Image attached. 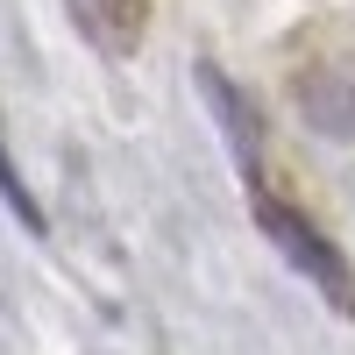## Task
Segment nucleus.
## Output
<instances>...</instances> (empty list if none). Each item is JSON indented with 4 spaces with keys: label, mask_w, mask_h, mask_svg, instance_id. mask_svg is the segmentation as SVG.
Here are the masks:
<instances>
[{
    "label": "nucleus",
    "mask_w": 355,
    "mask_h": 355,
    "mask_svg": "<svg viewBox=\"0 0 355 355\" xmlns=\"http://www.w3.org/2000/svg\"><path fill=\"white\" fill-rule=\"evenodd\" d=\"M256 227L270 234V249L299 270L327 306H341V313H355V277H348V263H341V249L320 234L299 206H284V199H270V192H256Z\"/></svg>",
    "instance_id": "1"
},
{
    "label": "nucleus",
    "mask_w": 355,
    "mask_h": 355,
    "mask_svg": "<svg viewBox=\"0 0 355 355\" xmlns=\"http://www.w3.org/2000/svg\"><path fill=\"white\" fill-rule=\"evenodd\" d=\"M0 199H8V214L36 234L43 227V214H36V199H28V185H21V171H15V157H8V142H0Z\"/></svg>",
    "instance_id": "4"
},
{
    "label": "nucleus",
    "mask_w": 355,
    "mask_h": 355,
    "mask_svg": "<svg viewBox=\"0 0 355 355\" xmlns=\"http://www.w3.org/2000/svg\"><path fill=\"white\" fill-rule=\"evenodd\" d=\"M64 15L78 21V36L100 57H135L142 43H150L157 0H64Z\"/></svg>",
    "instance_id": "2"
},
{
    "label": "nucleus",
    "mask_w": 355,
    "mask_h": 355,
    "mask_svg": "<svg viewBox=\"0 0 355 355\" xmlns=\"http://www.w3.org/2000/svg\"><path fill=\"white\" fill-rule=\"evenodd\" d=\"M199 93H206V107H214V121H220V135H227L234 164H242V178L256 185V171H263V121H256L249 93H242L227 71H214V64H199Z\"/></svg>",
    "instance_id": "3"
}]
</instances>
